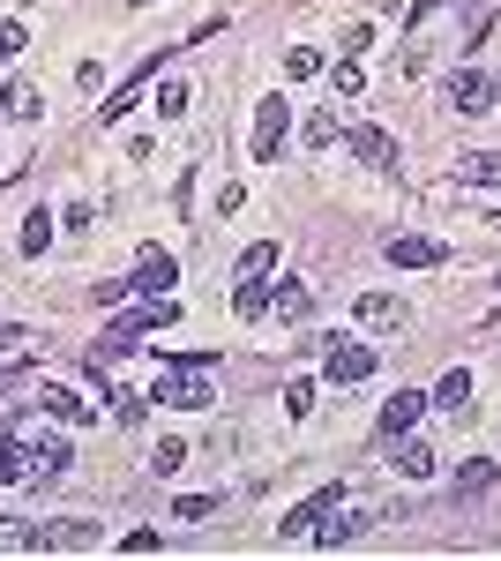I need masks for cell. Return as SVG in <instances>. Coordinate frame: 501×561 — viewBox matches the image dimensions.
<instances>
[{"label":"cell","mask_w":501,"mask_h":561,"mask_svg":"<svg viewBox=\"0 0 501 561\" xmlns=\"http://www.w3.org/2000/svg\"><path fill=\"white\" fill-rule=\"evenodd\" d=\"M166 322H180V307H172V293L166 300H143V307H127V314H113L105 322V337H98V359H121V352H135L150 330H166Z\"/></svg>","instance_id":"obj_1"},{"label":"cell","mask_w":501,"mask_h":561,"mask_svg":"<svg viewBox=\"0 0 501 561\" xmlns=\"http://www.w3.org/2000/svg\"><path fill=\"white\" fill-rule=\"evenodd\" d=\"M270 270H277V248L254 240L248 255H240V270H232V314H240V322H254V314L270 307Z\"/></svg>","instance_id":"obj_2"},{"label":"cell","mask_w":501,"mask_h":561,"mask_svg":"<svg viewBox=\"0 0 501 561\" xmlns=\"http://www.w3.org/2000/svg\"><path fill=\"white\" fill-rule=\"evenodd\" d=\"M285 135H293V98H254V135H248V158L254 165H277V150H285Z\"/></svg>","instance_id":"obj_3"},{"label":"cell","mask_w":501,"mask_h":561,"mask_svg":"<svg viewBox=\"0 0 501 561\" xmlns=\"http://www.w3.org/2000/svg\"><path fill=\"white\" fill-rule=\"evenodd\" d=\"M158 404H172V412H209L217 397H209V359H172V375L158 382Z\"/></svg>","instance_id":"obj_4"},{"label":"cell","mask_w":501,"mask_h":561,"mask_svg":"<svg viewBox=\"0 0 501 561\" xmlns=\"http://www.w3.org/2000/svg\"><path fill=\"white\" fill-rule=\"evenodd\" d=\"M83 547H98L90 517H60V524H31L23 531V554H83Z\"/></svg>","instance_id":"obj_5"},{"label":"cell","mask_w":501,"mask_h":561,"mask_svg":"<svg viewBox=\"0 0 501 561\" xmlns=\"http://www.w3.org/2000/svg\"><path fill=\"white\" fill-rule=\"evenodd\" d=\"M121 285L135 293V300H166L172 285H180V262H172L166 248H143V255H135V270H127Z\"/></svg>","instance_id":"obj_6"},{"label":"cell","mask_w":501,"mask_h":561,"mask_svg":"<svg viewBox=\"0 0 501 561\" xmlns=\"http://www.w3.org/2000/svg\"><path fill=\"white\" fill-rule=\"evenodd\" d=\"M487 105H501V83L487 76V68H457V76H449V113H464V121H479Z\"/></svg>","instance_id":"obj_7"},{"label":"cell","mask_w":501,"mask_h":561,"mask_svg":"<svg viewBox=\"0 0 501 561\" xmlns=\"http://www.w3.org/2000/svg\"><path fill=\"white\" fill-rule=\"evenodd\" d=\"M15 434H23V449H31L38 486H45V479H60V465H68V434H53V427H15Z\"/></svg>","instance_id":"obj_8"},{"label":"cell","mask_w":501,"mask_h":561,"mask_svg":"<svg viewBox=\"0 0 501 561\" xmlns=\"http://www.w3.org/2000/svg\"><path fill=\"white\" fill-rule=\"evenodd\" d=\"M322 345H330V359H322L330 382H367L375 375V345H352V337H322Z\"/></svg>","instance_id":"obj_9"},{"label":"cell","mask_w":501,"mask_h":561,"mask_svg":"<svg viewBox=\"0 0 501 561\" xmlns=\"http://www.w3.org/2000/svg\"><path fill=\"white\" fill-rule=\"evenodd\" d=\"M389 457H397V472H405V479H434V472H442V449L419 442V434H389Z\"/></svg>","instance_id":"obj_10"},{"label":"cell","mask_w":501,"mask_h":561,"mask_svg":"<svg viewBox=\"0 0 501 561\" xmlns=\"http://www.w3.org/2000/svg\"><path fill=\"white\" fill-rule=\"evenodd\" d=\"M337 502H344V486H322V494H307L299 510H285V524H277V531H285V539H315V524L330 517Z\"/></svg>","instance_id":"obj_11"},{"label":"cell","mask_w":501,"mask_h":561,"mask_svg":"<svg viewBox=\"0 0 501 561\" xmlns=\"http://www.w3.org/2000/svg\"><path fill=\"white\" fill-rule=\"evenodd\" d=\"M382 255L397 262V270H442V255H449V248H442V240H419V232H397Z\"/></svg>","instance_id":"obj_12"},{"label":"cell","mask_w":501,"mask_h":561,"mask_svg":"<svg viewBox=\"0 0 501 561\" xmlns=\"http://www.w3.org/2000/svg\"><path fill=\"white\" fill-rule=\"evenodd\" d=\"M352 322H360V330H397V322H405V300H397V293H360V300H352Z\"/></svg>","instance_id":"obj_13"},{"label":"cell","mask_w":501,"mask_h":561,"mask_svg":"<svg viewBox=\"0 0 501 561\" xmlns=\"http://www.w3.org/2000/svg\"><path fill=\"white\" fill-rule=\"evenodd\" d=\"M38 412L68 420V427H83V420H90V404H83V389H76V382H45L38 389Z\"/></svg>","instance_id":"obj_14"},{"label":"cell","mask_w":501,"mask_h":561,"mask_svg":"<svg viewBox=\"0 0 501 561\" xmlns=\"http://www.w3.org/2000/svg\"><path fill=\"white\" fill-rule=\"evenodd\" d=\"M419 420H426V397H419V389H397V397L382 404V442H389V434H412Z\"/></svg>","instance_id":"obj_15"},{"label":"cell","mask_w":501,"mask_h":561,"mask_svg":"<svg viewBox=\"0 0 501 561\" xmlns=\"http://www.w3.org/2000/svg\"><path fill=\"white\" fill-rule=\"evenodd\" d=\"M0 486H38V472H31V449H23V434H15V427L0 434Z\"/></svg>","instance_id":"obj_16"},{"label":"cell","mask_w":501,"mask_h":561,"mask_svg":"<svg viewBox=\"0 0 501 561\" xmlns=\"http://www.w3.org/2000/svg\"><path fill=\"white\" fill-rule=\"evenodd\" d=\"M457 187H501V150H464L457 158Z\"/></svg>","instance_id":"obj_17"},{"label":"cell","mask_w":501,"mask_h":561,"mask_svg":"<svg viewBox=\"0 0 501 561\" xmlns=\"http://www.w3.org/2000/svg\"><path fill=\"white\" fill-rule=\"evenodd\" d=\"M352 158H360V165H397V142L360 121V128H352Z\"/></svg>","instance_id":"obj_18"},{"label":"cell","mask_w":501,"mask_h":561,"mask_svg":"<svg viewBox=\"0 0 501 561\" xmlns=\"http://www.w3.org/2000/svg\"><path fill=\"white\" fill-rule=\"evenodd\" d=\"M270 307H277L285 322H307V314H315V285H299V277H285V285L270 293Z\"/></svg>","instance_id":"obj_19"},{"label":"cell","mask_w":501,"mask_h":561,"mask_svg":"<svg viewBox=\"0 0 501 561\" xmlns=\"http://www.w3.org/2000/svg\"><path fill=\"white\" fill-rule=\"evenodd\" d=\"M494 479H501L494 457H471V465L457 472V494H464V502H479V494H494Z\"/></svg>","instance_id":"obj_20"},{"label":"cell","mask_w":501,"mask_h":561,"mask_svg":"<svg viewBox=\"0 0 501 561\" xmlns=\"http://www.w3.org/2000/svg\"><path fill=\"white\" fill-rule=\"evenodd\" d=\"M434 404H442V412H471V367H449V375L434 382Z\"/></svg>","instance_id":"obj_21"},{"label":"cell","mask_w":501,"mask_h":561,"mask_svg":"<svg viewBox=\"0 0 501 561\" xmlns=\"http://www.w3.org/2000/svg\"><path fill=\"white\" fill-rule=\"evenodd\" d=\"M15 248H23V255H45V248H53V210L23 217V225H15Z\"/></svg>","instance_id":"obj_22"},{"label":"cell","mask_w":501,"mask_h":561,"mask_svg":"<svg viewBox=\"0 0 501 561\" xmlns=\"http://www.w3.org/2000/svg\"><path fill=\"white\" fill-rule=\"evenodd\" d=\"M187 105H195L187 76H166V83H158V113H166V121H187Z\"/></svg>","instance_id":"obj_23"},{"label":"cell","mask_w":501,"mask_h":561,"mask_svg":"<svg viewBox=\"0 0 501 561\" xmlns=\"http://www.w3.org/2000/svg\"><path fill=\"white\" fill-rule=\"evenodd\" d=\"M367 90V53H344L337 60V98H360Z\"/></svg>","instance_id":"obj_24"},{"label":"cell","mask_w":501,"mask_h":561,"mask_svg":"<svg viewBox=\"0 0 501 561\" xmlns=\"http://www.w3.org/2000/svg\"><path fill=\"white\" fill-rule=\"evenodd\" d=\"M172 517H180V524H203V517H217V494H180V502H172Z\"/></svg>","instance_id":"obj_25"},{"label":"cell","mask_w":501,"mask_h":561,"mask_svg":"<svg viewBox=\"0 0 501 561\" xmlns=\"http://www.w3.org/2000/svg\"><path fill=\"white\" fill-rule=\"evenodd\" d=\"M105 404H113V420H121V427H143V412H150V404H143V397H127V389H113Z\"/></svg>","instance_id":"obj_26"},{"label":"cell","mask_w":501,"mask_h":561,"mask_svg":"<svg viewBox=\"0 0 501 561\" xmlns=\"http://www.w3.org/2000/svg\"><path fill=\"white\" fill-rule=\"evenodd\" d=\"M180 465H187V449H180V442H158V449H150V472H158V479H172Z\"/></svg>","instance_id":"obj_27"},{"label":"cell","mask_w":501,"mask_h":561,"mask_svg":"<svg viewBox=\"0 0 501 561\" xmlns=\"http://www.w3.org/2000/svg\"><path fill=\"white\" fill-rule=\"evenodd\" d=\"M315 68H322V53H315V45H293V53H285V76H315Z\"/></svg>","instance_id":"obj_28"},{"label":"cell","mask_w":501,"mask_h":561,"mask_svg":"<svg viewBox=\"0 0 501 561\" xmlns=\"http://www.w3.org/2000/svg\"><path fill=\"white\" fill-rule=\"evenodd\" d=\"M322 142H337V121L330 113H307V150H322Z\"/></svg>","instance_id":"obj_29"},{"label":"cell","mask_w":501,"mask_h":561,"mask_svg":"<svg viewBox=\"0 0 501 561\" xmlns=\"http://www.w3.org/2000/svg\"><path fill=\"white\" fill-rule=\"evenodd\" d=\"M23 531H31L23 517H0V547H8V554H23Z\"/></svg>","instance_id":"obj_30"},{"label":"cell","mask_w":501,"mask_h":561,"mask_svg":"<svg viewBox=\"0 0 501 561\" xmlns=\"http://www.w3.org/2000/svg\"><path fill=\"white\" fill-rule=\"evenodd\" d=\"M23 53V23H0V60H15Z\"/></svg>","instance_id":"obj_31"},{"label":"cell","mask_w":501,"mask_h":561,"mask_svg":"<svg viewBox=\"0 0 501 561\" xmlns=\"http://www.w3.org/2000/svg\"><path fill=\"white\" fill-rule=\"evenodd\" d=\"M0 113H15V83H0Z\"/></svg>","instance_id":"obj_32"},{"label":"cell","mask_w":501,"mask_h":561,"mask_svg":"<svg viewBox=\"0 0 501 561\" xmlns=\"http://www.w3.org/2000/svg\"><path fill=\"white\" fill-rule=\"evenodd\" d=\"M135 8H158V0H135Z\"/></svg>","instance_id":"obj_33"}]
</instances>
